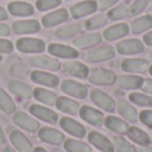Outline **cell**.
Returning a JSON list of instances; mask_svg holds the SVG:
<instances>
[{"label":"cell","instance_id":"obj_1","mask_svg":"<svg viewBox=\"0 0 152 152\" xmlns=\"http://www.w3.org/2000/svg\"><path fill=\"white\" fill-rule=\"evenodd\" d=\"M87 79L89 83L96 84V86H112L116 81L118 76L113 71L105 68H95L88 72Z\"/></svg>","mask_w":152,"mask_h":152},{"label":"cell","instance_id":"obj_2","mask_svg":"<svg viewBox=\"0 0 152 152\" xmlns=\"http://www.w3.org/2000/svg\"><path fill=\"white\" fill-rule=\"evenodd\" d=\"M91 102L96 105L97 108L105 111V112H113L116 108V103L108 94H105L102 89H92L91 94Z\"/></svg>","mask_w":152,"mask_h":152},{"label":"cell","instance_id":"obj_3","mask_svg":"<svg viewBox=\"0 0 152 152\" xmlns=\"http://www.w3.org/2000/svg\"><path fill=\"white\" fill-rule=\"evenodd\" d=\"M120 68L123 71L128 72V74H145V72L150 69V64L145 59H137V58H134V59H124L120 64Z\"/></svg>","mask_w":152,"mask_h":152},{"label":"cell","instance_id":"obj_4","mask_svg":"<svg viewBox=\"0 0 152 152\" xmlns=\"http://www.w3.org/2000/svg\"><path fill=\"white\" fill-rule=\"evenodd\" d=\"M61 91L76 99H86L88 96V88L84 84L75 80H64L61 83Z\"/></svg>","mask_w":152,"mask_h":152},{"label":"cell","instance_id":"obj_5","mask_svg":"<svg viewBox=\"0 0 152 152\" xmlns=\"http://www.w3.org/2000/svg\"><path fill=\"white\" fill-rule=\"evenodd\" d=\"M80 118L83 120H86L88 124L94 127H102L104 124V115L103 112H100L99 110L94 107H89V105H83L80 108Z\"/></svg>","mask_w":152,"mask_h":152},{"label":"cell","instance_id":"obj_6","mask_svg":"<svg viewBox=\"0 0 152 152\" xmlns=\"http://www.w3.org/2000/svg\"><path fill=\"white\" fill-rule=\"evenodd\" d=\"M88 142L94 145L96 150L100 152H115L113 148V143L108 139L107 136H104L103 134L97 131H92L88 134Z\"/></svg>","mask_w":152,"mask_h":152},{"label":"cell","instance_id":"obj_7","mask_svg":"<svg viewBox=\"0 0 152 152\" xmlns=\"http://www.w3.org/2000/svg\"><path fill=\"white\" fill-rule=\"evenodd\" d=\"M115 56V50L110 45L96 47L87 53V60L89 63H102V61L110 60Z\"/></svg>","mask_w":152,"mask_h":152},{"label":"cell","instance_id":"obj_8","mask_svg":"<svg viewBox=\"0 0 152 152\" xmlns=\"http://www.w3.org/2000/svg\"><path fill=\"white\" fill-rule=\"evenodd\" d=\"M116 51L121 55H136L144 51V44L137 39L123 40L116 44Z\"/></svg>","mask_w":152,"mask_h":152},{"label":"cell","instance_id":"obj_9","mask_svg":"<svg viewBox=\"0 0 152 152\" xmlns=\"http://www.w3.org/2000/svg\"><path fill=\"white\" fill-rule=\"evenodd\" d=\"M116 111L119 112V115L123 119H126L129 123H136L139 120V113H137L136 108L131 104L129 102H127L126 99H120L116 103Z\"/></svg>","mask_w":152,"mask_h":152},{"label":"cell","instance_id":"obj_10","mask_svg":"<svg viewBox=\"0 0 152 152\" xmlns=\"http://www.w3.org/2000/svg\"><path fill=\"white\" fill-rule=\"evenodd\" d=\"M60 127L66 132H68L69 135H72V136H75V137H79V139H81V137H84L87 135L86 127H84L83 124H80L79 121L71 119V118H63L61 119Z\"/></svg>","mask_w":152,"mask_h":152},{"label":"cell","instance_id":"obj_11","mask_svg":"<svg viewBox=\"0 0 152 152\" xmlns=\"http://www.w3.org/2000/svg\"><path fill=\"white\" fill-rule=\"evenodd\" d=\"M144 79L139 75H134V74H126V75H120L116 81H118L119 87L121 89H126V91H135V89H139L143 84Z\"/></svg>","mask_w":152,"mask_h":152},{"label":"cell","instance_id":"obj_12","mask_svg":"<svg viewBox=\"0 0 152 152\" xmlns=\"http://www.w3.org/2000/svg\"><path fill=\"white\" fill-rule=\"evenodd\" d=\"M126 135H127V137H128L131 142L136 143V144L140 145V147H145V145L151 144L150 135H148L145 131H143L142 128H139V127H135V126L128 127Z\"/></svg>","mask_w":152,"mask_h":152},{"label":"cell","instance_id":"obj_13","mask_svg":"<svg viewBox=\"0 0 152 152\" xmlns=\"http://www.w3.org/2000/svg\"><path fill=\"white\" fill-rule=\"evenodd\" d=\"M18 48L21 52H29V53H36L44 51V43L40 39H29V37H24L18 42Z\"/></svg>","mask_w":152,"mask_h":152},{"label":"cell","instance_id":"obj_14","mask_svg":"<svg viewBox=\"0 0 152 152\" xmlns=\"http://www.w3.org/2000/svg\"><path fill=\"white\" fill-rule=\"evenodd\" d=\"M96 10H97L96 1H94V0H86V1L77 3V4H75L74 7L71 8V15L74 16V18L79 19V18L89 15V13H94Z\"/></svg>","mask_w":152,"mask_h":152},{"label":"cell","instance_id":"obj_15","mask_svg":"<svg viewBox=\"0 0 152 152\" xmlns=\"http://www.w3.org/2000/svg\"><path fill=\"white\" fill-rule=\"evenodd\" d=\"M63 68L68 75L75 76V77H79V79H87L88 72H89L88 67H87L86 64L80 63V61H75V60L64 63Z\"/></svg>","mask_w":152,"mask_h":152},{"label":"cell","instance_id":"obj_16","mask_svg":"<svg viewBox=\"0 0 152 152\" xmlns=\"http://www.w3.org/2000/svg\"><path fill=\"white\" fill-rule=\"evenodd\" d=\"M29 111H31L32 115H35L37 119H42V120L47 121V123H51V124H55L58 121V113L55 111L50 110V108H45V107H42V105H37V104H34L29 107Z\"/></svg>","mask_w":152,"mask_h":152},{"label":"cell","instance_id":"obj_17","mask_svg":"<svg viewBox=\"0 0 152 152\" xmlns=\"http://www.w3.org/2000/svg\"><path fill=\"white\" fill-rule=\"evenodd\" d=\"M48 51H50L51 55L58 56V58L61 59H76L79 56V52L75 48L64 44H51L48 47Z\"/></svg>","mask_w":152,"mask_h":152},{"label":"cell","instance_id":"obj_18","mask_svg":"<svg viewBox=\"0 0 152 152\" xmlns=\"http://www.w3.org/2000/svg\"><path fill=\"white\" fill-rule=\"evenodd\" d=\"M29 63L34 67L50 69V71H58L60 68V63L56 59H52L50 56H34V58L29 59Z\"/></svg>","mask_w":152,"mask_h":152},{"label":"cell","instance_id":"obj_19","mask_svg":"<svg viewBox=\"0 0 152 152\" xmlns=\"http://www.w3.org/2000/svg\"><path fill=\"white\" fill-rule=\"evenodd\" d=\"M39 137L43 142L48 143V144H55V145H59L64 142V135L60 131L53 128H47V127L40 129Z\"/></svg>","mask_w":152,"mask_h":152},{"label":"cell","instance_id":"obj_20","mask_svg":"<svg viewBox=\"0 0 152 152\" xmlns=\"http://www.w3.org/2000/svg\"><path fill=\"white\" fill-rule=\"evenodd\" d=\"M129 32V27L126 23H120V24H115V26H111L110 28H107L103 32V36L105 40H118L120 37H124L126 35H128Z\"/></svg>","mask_w":152,"mask_h":152},{"label":"cell","instance_id":"obj_21","mask_svg":"<svg viewBox=\"0 0 152 152\" xmlns=\"http://www.w3.org/2000/svg\"><path fill=\"white\" fill-rule=\"evenodd\" d=\"M100 42H102L100 34H86L75 39L74 44L80 50H87V48H92L95 45L100 44Z\"/></svg>","mask_w":152,"mask_h":152},{"label":"cell","instance_id":"obj_22","mask_svg":"<svg viewBox=\"0 0 152 152\" xmlns=\"http://www.w3.org/2000/svg\"><path fill=\"white\" fill-rule=\"evenodd\" d=\"M31 79L37 84L47 87H56L59 84V77L52 74H48L44 71H34L31 74Z\"/></svg>","mask_w":152,"mask_h":152},{"label":"cell","instance_id":"obj_23","mask_svg":"<svg viewBox=\"0 0 152 152\" xmlns=\"http://www.w3.org/2000/svg\"><path fill=\"white\" fill-rule=\"evenodd\" d=\"M104 126L110 131L115 132V134H121V135L126 134L129 127L126 121L121 120V118H118V116H107L104 119Z\"/></svg>","mask_w":152,"mask_h":152},{"label":"cell","instance_id":"obj_24","mask_svg":"<svg viewBox=\"0 0 152 152\" xmlns=\"http://www.w3.org/2000/svg\"><path fill=\"white\" fill-rule=\"evenodd\" d=\"M13 121H15V124H18L19 127H21V128L27 129V131H29V132H35L39 128V123H37L36 120H34L32 118H29L28 115H26L24 112L16 113L15 118H13Z\"/></svg>","mask_w":152,"mask_h":152},{"label":"cell","instance_id":"obj_25","mask_svg":"<svg viewBox=\"0 0 152 152\" xmlns=\"http://www.w3.org/2000/svg\"><path fill=\"white\" fill-rule=\"evenodd\" d=\"M58 108L64 113L68 115H77L80 112V105L77 102L68 97H58V103H56Z\"/></svg>","mask_w":152,"mask_h":152},{"label":"cell","instance_id":"obj_26","mask_svg":"<svg viewBox=\"0 0 152 152\" xmlns=\"http://www.w3.org/2000/svg\"><path fill=\"white\" fill-rule=\"evenodd\" d=\"M68 19V12L66 10H58L55 12H51L43 18V24L45 27H53L63 23Z\"/></svg>","mask_w":152,"mask_h":152},{"label":"cell","instance_id":"obj_27","mask_svg":"<svg viewBox=\"0 0 152 152\" xmlns=\"http://www.w3.org/2000/svg\"><path fill=\"white\" fill-rule=\"evenodd\" d=\"M11 140H12L13 145L20 152H32V145L29 143V140L20 131L11 132Z\"/></svg>","mask_w":152,"mask_h":152},{"label":"cell","instance_id":"obj_28","mask_svg":"<svg viewBox=\"0 0 152 152\" xmlns=\"http://www.w3.org/2000/svg\"><path fill=\"white\" fill-rule=\"evenodd\" d=\"M40 29V24L36 20H23L16 21L13 24V31L16 34H31V32H37Z\"/></svg>","mask_w":152,"mask_h":152},{"label":"cell","instance_id":"obj_29","mask_svg":"<svg viewBox=\"0 0 152 152\" xmlns=\"http://www.w3.org/2000/svg\"><path fill=\"white\" fill-rule=\"evenodd\" d=\"M8 10L12 15L16 16H29L34 13V7L24 1H13L8 5Z\"/></svg>","mask_w":152,"mask_h":152},{"label":"cell","instance_id":"obj_30","mask_svg":"<svg viewBox=\"0 0 152 152\" xmlns=\"http://www.w3.org/2000/svg\"><path fill=\"white\" fill-rule=\"evenodd\" d=\"M152 27V16L145 15L142 18H137L136 20L132 21L131 24V31L132 34H142V32L147 31Z\"/></svg>","mask_w":152,"mask_h":152},{"label":"cell","instance_id":"obj_31","mask_svg":"<svg viewBox=\"0 0 152 152\" xmlns=\"http://www.w3.org/2000/svg\"><path fill=\"white\" fill-rule=\"evenodd\" d=\"M128 99L131 103L139 105V107H144V108L152 107V96L148 94H144V92H131Z\"/></svg>","mask_w":152,"mask_h":152},{"label":"cell","instance_id":"obj_32","mask_svg":"<svg viewBox=\"0 0 152 152\" xmlns=\"http://www.w3.org/2000/svg\"><path fill=\"white\" fill-rule=\"evenodd\" d=\"M112 143H113V148H115L116 152H137L135 145L123 136H119V135L113 136Z\"/></svg>","mask_w":152,"mask_h":152},{"label":"cell","instance_id":"obj_33","mask_svg":"<svg viewBox=\"0 0 152 152\" xmlns=\"http://www.w3.org/2000/svg\"><path fill=\"white\" fill-rule=\"evenodd\" d=\"M34 96H35V99H37L39 102L44 103V104H47V105H56V103H58V96H56L53 92L43 89V88L35 89Z\"/></svg>","mask_w":152,"mask_h":152},{"label":"cell","instance_id":"obj_34","mask_svg":"<svg viewBox=\"0 0 152 152\" xmlns=\"http://www.w3.org/2000/svg\"><path fill=\"white\" fill-rule=\"evenodd\" d=\"M81 31V26L77 23H72V24H67V26L61 27L56 31V36L60 37V39H68L72 37L75 35H77Z\"/></svg>","mask_w":152,"mask_h":152},{"label":"cell","instance_id":"obj_35","mask_svg":"<svg viewBox=\"0 0 152 152\" xmlns=\"http://www.w3.org/2000/svg\"><path fill=\"white\" fill-rule=\"evenodd\" d=\"M8 87H10V89L13 94L20 96L21 99H29V97H31V88H29L28 86H26L24 83L13 80V81H10Z\"/></svg>","mask_w":152,"mask_h":152},{"label":"cell","instance_id":"obj_36","mask_svg":"<svg viewBox=\"0 0 152 152\" xmlns=\"http://www.w3.org/2000/svg\"><path fill=\"white\" fill-rule=\"evenodd\" d=\"M64 148L68 152H91L89 144L84 142H79L75 139H68L64 142Z\"/></svg>","mask_w":152,"mask_h":152},{"label":"cell","instance_id":"obj_37","mask_svg":"<svg viewBox=\"0 0 152 152\" xmlns=\"http://www.w3.org/2000/svg\"><path fill=\"white\" fill-rule=\"evenodd\" d=\"M107 21H108L107 16L100 13V15H95V16H92L91 19H88V20L86 21V27L88 29H97V28L104 27L105 24H107Z\"/></svg>","mask_w":152,"mask_h":152},{"label":"cell","instance_id":"obj_38","mask_svg":"<svg viewBox=\"0 0 152 152\" xmlns=\"http://www.w3.org/2000/svg\"><path fill=\"white\" fill-rule=\"evenodd\" d=\"M131 15L129 13V10L127 5H119V7H115L108 12V18L111 20H121V19H126Z\"/></svg>","mask_w":152,"mask_h":152},{"label":"cell","instance_id":"obj_39","mask_svg":"<svg viewBox=\"0 0 152 152\" xmlns=\"http://www.w3.org/2000/svg\"><path fill=\"white\" fill-rule=\"evenodd\" d=\"M0 108L5 113H12L15 111V103L3 89H0Z\"/></svg>","mask_w":152,"mask_h":152},{"label":"cell","instance_id":"obj_40","mask_svg":"<svg viewBox=\"0 0 152 152\" xmlns=\"http://www.w3.org/2000/svg\"><path fill=\"white\" fill-rule=\"evenodd\" d=\"M61 0H37L36 7L40 11H47V10H52V8L58 7L60 4Z\"/></svg>","mask_w":152,"mask_h":152},{"label":"cell","instance_id":"obj_41","mask_svg":"<svg viewBox=\"0 0 152 152\" xmlns=\"http://www.w3.org/2000/svg\"><path fill=\"white\" fill-rule=\"evenodd\" d=\"M147 4H148V0H135L131 4L129 13H131V15H137V13L143 12V10H145Z\"/></svg>","mask_w":152,"mask_h":152},{"label":"cell","instance_id":"obj_42","mask_svg":"<svg viewBox=\"0 0 152 152\" xmlns=\"http://www.w3.org/2000/svg\"><path fill=\"white\" fill-rule=\"evenodd\" d=\"M139 120L148 128H152V110H144L139 113Z\"/></svg>","mask_w":152,"mask_h":152},{"label":"cell","instance_id":"obj_43","mask_svg":"<svg viewBox=\"0 0 152 152\" xmlns=\"http://www.w3.org/2000/svg\"><path fill=\"white\" fill-rule=\"evenodd\" d=\"M13 50V45L11 42L8 40H3L0 39V53H8Z\"/></svg>","mask_w":152,"mask_h":152},{"label":"cell","instance_id":"obj_44","mask_svg":"<svg viewBox=\"0 0 152 152\" xmlns=\"http://www.w3.org/2000/svg\"><path fill=\"white\" fill-rule=\"evenodd\" d=\"M140 89H142L144 94L152 95V79H144L142 87H140Z\"/></svg>","mask_w":152,"mask_h":152},{"label":"cell","instance_id":"obj_45","mask_svg":"<svg viewBox=\"0 0 152 152\" xmlns=\"http://www.w3.org/2000/svg\"><path fill=\"white\" fill-rule=\"evenodd\" d=\"M119 0H99L97 1V8L100 10H107V8L112 7L113 4H116Z\"/></svg>","mask_w":152,"mask_h":152},{"label":"cell","instance_id":"obj_46","mask_svg":"<svg viewBox=\"0 0 152 152\" xmlns=\"http://www.w3.org/2000/svg\"><path fill=\"white\" fill-rule=\"evenodd\" d=\"M10 35V27L5 24H0V36H7Z\"/></svg>","mask_w":152,"mask_h":152},{"label":"cell","instance_id":"obj_47","mask_svg":"<svg viewBox=\"0 0 152 152\" xmlns=\"http://www.w3.org/2000/svg\"><path fill=\"white\" fill-rule=\"evenodd\" d=\"M143 40H144V43H145L147 45H151V47H152V31L148 32L147 35H144Z\"/></svg>","mask_w":152,"mask_h":152},{"label":"cell","instance_id":"obj_48","mask_svg":"<svg viewBox=\"0 0 152 152\" xmlns=\"http://www.w3.org/2000/svg\"><path fill=\"white\" fill-rule=\"evenodd\" d=\"M137 152H152V147H148V145H145V147H140Z\"/></svg>","mask_w":152,"mask_h":152},{"label":"cell","instance_id":"obj_49","mask_svg":"<svg viewBox=\"0 0 152 152\" xmlns=\"http://www.w3.org/2000/svg\"><path fill=\"white\" fill-rule=\"evenodd\" d=\"M4 19H7V13H5V11L3 10L1 7H0V20H4Z\"/></svg>","mask_w":152,"mask_h":152},{"label":"cell","instance_id":"obj_50","mask_svg":"<svg viewBox=\"0 0 152 152\" xmlns=\"http://www.w3.org/2000/svg\"><path fill=\"white\" fill-rule=\"evenodd\" d=\"M5 142V137H4V134H3V131H1V128H0V145L3 144V143Z\"/></svg>","mask_w":152,"mask_h":152},{"label":"cell","instance_id":"obj_51","mask_svg":"<svg viewBox=\"0 0 152 152\" xmlns=\"http://www.w3.org/2000/svg\"><path fill=\"white\" fill-rule=\"evenodd\" d=\"M34 152H47V151H45V150H43V148H40V147H39V148H36V150H35Z\"/></svg>","mask_w":152,"mask_h":152},{"label":"cell","instance_id":"obj_52","mask_svg":"<svg viewBox=\"0 0 152 152\" xmlns=\"http://www.w3.org/2000/svg\"><path fill=\"white\" fill-rule=\"evenodd\" d=\"M4 152H15V151H13V150H11V148H5Z\"/></svg>","mask_w":152,"mask_h":152},{"label":"cell","instance_id":"obj_53","mask_svg":"<svg viewBox=\"0 0 152 152\" xmlns=\"http://www.w3.org/2000/svg\"><path fill=\"white\" fill-rule=\"evenodd\" d=\"M148 72H150V75L152 76V66H150V69H148Z\"/></svg>","mask_w":152,"mask_h":152},{"label":"cell","instance_id":"obj_54","mask_svg":"<svg viewBox=\"0 0 152 152\" xmlns=\"http://www.w3.org/2000/svg\"><path fill=\"white\" fill-rule=\"evenodd\" d=\"M150 137H151V143H152V132H151V135H150Z\"/></svg>","mask_w":152,"mask_h":152}]
</instances>
